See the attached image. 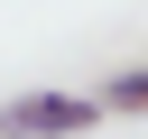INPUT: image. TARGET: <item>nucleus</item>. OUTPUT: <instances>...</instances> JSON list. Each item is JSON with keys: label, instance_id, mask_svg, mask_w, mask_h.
<instances>
[{"label": "nucleus", "instance_id": "f257e3e1", "mask_svg": "<svg viewBox=\"0 0 148 139\" xmlns=\"http://www.w3.org/2000/svg\"><path fill=\"white\" fill-rule=\"evenodd\" d=\"M111 111H102V93H18V102H0V139H83V130H102Z\"/></svg>", "mask_w": 148, "mask_h": 139}, {"label": "nucleus", "instance_id": "f03ea898", "mask_svg": "<svg viewBox=\"0 0 148 139\" xmlns=\"http://www.w3.org/2000/svg\"><path fill=\"white\" fill-rule=\"evenodd\" d=\"M102 111H120V120H148V65H120V74L102 83Z\"/></svg>", "mask_w": 148, "mask_h": 139}]
</instances>
